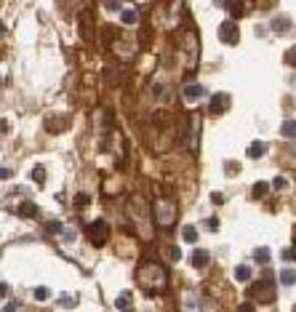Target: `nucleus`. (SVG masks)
Returning <instances> with one entry per match:
<instances>
[{"instance_id":"f257e3e1","label":"nucleus","mask_w":296,"mask_h":312,"mask_svg":"<svg viewBox=\"0 0 296 312\" xmlns=\"http://www.w3.org/2000/svg\"><path fill=\"white\" fill-rule=\"evenodd\" d=\"M136 283L142 286L147 294H160L168 286V270L158 262H142L136 267Z\"/></svg>"},{"instance_id":"f03ea898","label":"nucleus","mask_w":296,"mask_h":312,"mask_svg":"<svg viewBox=\"0 0 296 312\" xmlns=\"http://www.w3.org/2000/svg\"><path fill=\"white\" fill-rule=\"evenodd\" d=\"M152 214H155V222H158V227H173L179 219V208L173 200H165V197H160V200H155L152 205Z\"/></svg>"},{"instance_id":"7ed1b4c3","label":"nucleus","mask_w":296,"mask_h":312,"mask_svg":"<svg viewBox=\"0 0 296 312\" xmlns=\"http://www.w3.org/2000/svg\"><path fill=\"white\" fill-rule=\"evenodd\" d=\"M86 235H88L91 245L101 248V245L107 243V238H109V224H107V222H101V219H96V222H91V224H88Z\"/></svg>"},{"instance_id":"20e7f679","label":"nucleus","mask_w":296,"mask_h":312,"mask_svg":"<svg viewBox=\"0 0 296 312\" xmlns=\"http://www.w3.org/2000/svg\"><path fill=\"white\" fill-rule=\"evenodd\" d=\"M182 99H184V107H198V104L206 99V88L200 86V83H187V86L182 88Z\"/></svg>"},{"instance_id":"39448f33","label":"nucleus","mask_w":296,"mask_h":312,"mask_svg":"<svg viewBox=\"0 0 296 312\" xmlns=\"http://www.w3.org/2000/svg\"><path fill=\"white\" fill-rule=\"evenodd\" d=\"M251 296L259 299V301L275 299V283H272V278H262V280L251 283Z\"/></svg>"},{"instance_id":"423d86ee","label":"nucleus","mask_w":296,"mask_h":312,"mask_svg":"<svg viewBox=\"0 0 296 312\" xmlns=\"http://www.w3.org/2000/svg\"><path fill=\"white\" fill-rule=\"evenodd\" d=\"M219 40L221 43H229V45H235L238 40H240V32H238V24L235 22H221L219 24Z\"/></svg>"},{"instance_id":"0eeeda50","label":"nucleus","mask_w":296,"mask_h":312,"mask_svg":"<svg viewBox=\"0 0 296 312\" xmlns=\"http://www.w3.org/2000/svg\"><path fill=\"white\" fill-rule=\"evenodd\" d=\"M182 309H208V301H203L195 291H187L182 296Z\"/></svg>"},{"instance_id":"6e6552de","label":"nucleus","mask_w":296,"mask_h":312,"mask_svg":"<svg viewBox=\"0 0 296 312\" xmlns=\"http://www.w3.org/2000/svg\"><path fill=\"white\" fill-rule=\"evenodd\" d=\"M248 3H251V0H224V8L232 19H240V16H246Z\"/></svg>"},{"instance_id":"1a4fd4ad","label":"nucleus","mask_w":296,"mask_h":312,"mask_svg":"<svg viewBox=\"0 0 296 312\" xmlns=\"http://www.w3.org/2000/svg\"><path fill=\"white\" fill-rule=\"evenodd\" d=\"M227 107H229V96H227V93H214V96H211V104H208V112H211V115H221Z\"/></svg>"},{"instance_id":"9d476101","label":"nucleus","mask_w":296,"mask_h":312,"mask_svg":"<svg viewBox=\"0 0 296 312\" xmlns=\"http://www.w3.org/2000/svg\"><path fill=\"white\" fill-rule=\"evenodd\" d=\"M208 264H211V253L208 251L198 248L195 253H192V267H195V270H206Z\"/></svg>"},{"instance_id":"9b49d317","label":"nucleus","mask_w":296,"mask_h":312,"mask_svg":"<svg viewBox=\"0 0 296 312\" xmlns=\"http://www.w3.org/2000/svg\"><path fill=\"white\" fill-rule=\"evenodd\" d=\"M190 131H192V136L187 139V144H190V149H198V134H200V115H192V118H190Z\"/></svg>"},{"instance_id":"f8f14e48","label":"nucleus","mask_w":296,"mask_h":312,"mask_svg":"<svg viewBox=\"0 0 296 312\" xmlns=\"http://www.w3.org/2000/svg\"><path fill=\"white\" fill-rule=\"evenodd\" d=\"M264 152H267V144H264V141H251V144H248V149H246V155L251 158V160L264 158Z\"/></svg>"},{"instance_id":"ddd939ff","label":"nucleus","mask_w":296,"mask_h":312,"mask_svg":"<svg viewBox=\"0 0 296 312\" xmlns=\"http://www.w3.org/2000/svg\"><path fill=\"white\" fill-rule=\"evenodd\" d=\"M120 22H123L126 27H136V24H139L136 8H123V11H120Z\"/></svg>"},{"instance_id":"4468645a","label":"nucleus","mask_w":296,"mask_h":312,"mask_svg":"<svg viewBox=\"0 0 296 312\" xmlns=\"http://www.w3.org/2000/svg\"><path fill=\"white\" fill-rule=\"evenodd\" d=\"M152 93L158 96V101H168V99H171V88L165 86V83H160V80L152 83Z\"/></svg>"},{"instance_id":"2eb2a0df","label":"nucleus","mask_w":296,"mask_h":312,"mask_svg":"<svg viewBox=\"0 0 296 312\" xmlns=\"http://www.w3.org/2000/svg\"><path fill=\"white\" fill-rule=\"evenodd\" d=\"M272 30L275 32H291L293 30V22H291V19H285V16H277V19H272Z\"/></svg>"},{"instance_id":"dca6fc26","label":"nucleus","mask_w":296,"mask_h":312,"mask_svg":"<svg viewBox=\"0 0 296 312\" xmlns=\"http://www.w3.org/2000/svg\"><path fill=\"white\" fill-rule=\"evenodd\" d=\"M280 134H283V139H296V120H283Z\"/></svg>"},{"instance_id":"f3484780","label":"nucleus","mask_w":296,"mask_h":312,"mask_svg":"<svg viewBox=\"0 0 296 312\" xmlns=\"http://www.w3.org/2000/svg\"><path fill=\"white\" fill-rule=\"evenodd\" d=\"M251 267H248V264H240V267H235V280H240V283H248L251 280Z\"/></svg>"},{"instance_id":"a211bd4d","label":"nucleus","mask_w":296,"mask_h":312,"mask_svg":"<svg viewBox=\"0 0 296 312\" xmlns=\"http://www.w3.org/2000/svg\"><path fill=\"white\" fill-rule=\"evenodd\" d=\"M19 216H24V219H32V216H38V208H35V203H22L19 205Z\"/></svg>"},{"instance_id":"6ab92c4d","label":"nucleus","mask_w":296,"mask_h":312,"mask_svg":"<svg viewBox=\"0 0 296 312\" xmlns=\"http://www.w3.org/2000/svg\"><path fill=\"white\" fill-rule=\"evenodd\" d=\"M80 24H83V37H86V40H91V37H94V32H91V14H88V11L80 14Z\"/></svg>"},{"instance_id":"aec40b11","label":"nucleus","mask_w":296,"mask_h":312,"mask_svg":"<svg viewBox=\"0 0 296 312\" xmlns=\"http://www.w3.org/2000/svg\"><path fill=\"white\" fill-rule=\"evenodd\" d=\"M280 283L285 288H291L293 283H296V272L293 270H280Z\"/></svg>"},{"instance_id":"412c9836","label":"nucleus","mask_w":296,"mask_h":312,"mask_svg":"<svg viewBox=\"0 0 296 312\" xmlns=\"http://www.w3.org/2000/svg\"><path fill=\"white\" fill-rule=\"evenodd\" d=\"M182 240L184 243H198V230H195V227H184V230H182Z\"/></svg>"},{"instance_id":"4be33fe9","label":"nucleus","mask_w":296,"mask_h":312,"mask_svg":"<svg viewBox=\"0 0 296 312\" xmlns=\"http://www.w3.org/2000/svg\"><path fill=\"white\" fill-rule=\"evenodd\" d=\"M254 262L256 264H267L270 262V248H256L254 251Z\"/></svg>"},{"instance_id":"5701e85b","label":"nucleus","mask_w":296,"mask_h":312,"mask_svg":"<svg viewBox=\"0 0 296 312\" xmlns=\"http://www.w3.org/2000/svg\"><path fill=\"white\" fill-rule=\"evenodd\" d=\"M267 190H270V184H267V182H256L251 195H254V197H264V195H267Z\"/></svg>"},{"instance_id":"b1692460","label":"nucleus","mask_w":296,"mask_h":312,"mask_svg":"<svg viewBox=\"0 0 296 312\" xmlns=\"http://www.w3.org/2000/svg\"><path fill=\"white\" fill-rule=\"evenodd\" d=\"M32 296H35V299H38V301H45V299H48V296H51V291H48V288H45V286H38V288H35V291H32Z\"/></svg>"},{"instance_id":"393cba45","label":"nucleus","mask_w":296,"mask_h":312,"mask_svg":"<svg viewBox=\"0 0 296 312\" xmlns=\"http://www.w3.org/2000/svg\"><path fill=\"white\" fill-rule=\"evenodd\" d=\"M104 8L107 11H123V0H104Z\"/></svg>"},{"instance_id":"a878e982","label":"nucleus","mask_w":296,"mask_h":312,"mask_svg":"<svg viewBox=\"0 0 296 312\" xmlns=\"http://www.w3.org/2000/svg\"><path fill=\"white\" fill-rule=\"evenodd\" d=\"M115 307H117V309H128V307H131V296H128V294L117 296V299H115Z\"/></svg>"},{"instance_id":"bb28decb","label":"nucleus","mask_w":296,"mask_h":312,"mask_svg":"<svg viewBox=\"0 0 296 312\" xmlns=\"http://www.w3.org/2000/svg\"><path fill=\"white\" fill-rule=\"evenodd\" d=\"M32 179H35V182H38V184H43V182H45V168H43V166L32 168Z\"/></svg>"},{"instance_id":"cd10ccee","label":"nucleus","mask_w":296,"mask_h":312,"mask_svg":"<svg viewBox=\"0 0 296 312\" xmlns=\"http://www.w3.org/2000/svg\"><path fill=\"white\" fill-rule=\"evenodd\" d=\"M88 200H91V197H88L86 192H80V195H75V208H83V205H88Z\"/></svg>"},{"instance_id":"c85d7f7f","label":"nucleus","mask_w":296,"mask_h":312,"mask_svg":"<svg viewBox=\"0 0 296 312\" xmlns=\"http://www.w3.org/2000/svg\"><path fill=\"white\" fill-rule=\"evenodd\" d=\"M165 251H168V259H171V262H179V259H182L179 248H173V245H168V248H165Z\"/></svg>"},{"instance_id":"c756f323","label":"nucleus","mask_w":296,"mask_h":312,"mask_svg":"<svg viewBox=\"0 0 296 312\" xmlns=\"http://www.w3.org/2000/svg\"><path fill=\"white\" fill-rule=\"evenodd\" d=\"M285 62H288V64H293V67H296V48H291L288 54H285Z\"/></svg>"},{"instance_id":"7c9ffc66","label":"nucleus","mask_w":296,"mask_h":312,"mask_svg":"<svg viewBox=\"0 0 296 312\" xmlns=\"http://www.w3.org/2000/svg\"><path fill=\"white\" fill-rule=\"evenodd\" d=\"M275 190H285V179H283V176L275 179Z\"/></svg>"},{"instance_id":"2f4dec72","label":"nucleus","mask_w":296,"mask_h":312,"mask_svg":"<svg viewBox=\"0 0 296 312\" xmlns=\"http://www.w3.org/2000/svg\"><path fill=\"white\" fill-rule=\"evenodd\" d=\"M6 309H19L22 304H19V301H6V304H3Z\"/></svg>"},{"instance_id":"473e14b6","label":"nucleus","mask_w":296,"mask_h":312,"mask_svg":"<svg viewBox=\"0 0 296 312\" xmlns=\"http://www.w3.org/2000/svg\"><path fill=\"white\" fill-rule=\"evenodd\" d=\"M75 238H78L75 232H64V243H72V240H75Z\"/></svg>"},{"instance_id":"72a5a7b5","label":"nucleus","mask_w":296,"mask_h":312,"mask_svg":"<svg viewBox=\"0 0 296 312\" xmlns=\"http://www.w3.org/2000/svg\"><path fill=\"white\" fill-rule=\"evenodd\" d=\"M283 259H285V262H291V259H293V251H291V248H288V251H283Z\"/></svg>"},{"instance_id":"f704fd0d","label":"nucleus","mask_w":296,"mask_h":312,"mask_svg":"<svg viewBox=\"0 0 296 312\" xmlns=\"http://www.w3.org/2000/svg\"><path fill=\"white\" fill-rule=\"evenodd\" d=\"M208 227H211V230H216V227H219V219H216V216H214V219H208Z\"/></svg>"}]
</instances>
